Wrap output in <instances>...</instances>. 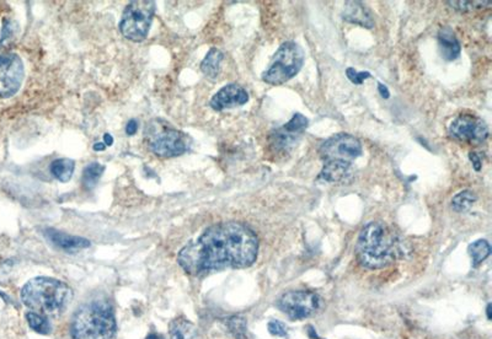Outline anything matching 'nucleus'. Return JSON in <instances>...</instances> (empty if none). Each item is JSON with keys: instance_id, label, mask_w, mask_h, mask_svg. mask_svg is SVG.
I'll use <instances>...</instances> for the list:
<instances>
[{"instance_id": "dca6fc26", "label": "nucleus", "mask_w": 492, "mask_h": 339, "mask_svg": "<svg viewBox=\"0 0 492 339\" xmlns=\"http://www.w3.org/2000/svg\"><path fill=\"white\" fill-rule=\"evenodd\" d=\"M344 19L346 21H348V23L358 24L361 26H365V28H370L374 26L373 19L370 16V13L365 9V5L357 3V1L347 3Z\"/></svg>"}, {"instance_id": "f257e3e1", "label": "nucleus", "mask_w": 492, "mask_h": 339, "mask_svg": "<svg viewBox=\"0 0 492 339\" xmlns=\"http://www.w3.org/2000/svg\"><path fill=\"white\" fill-rule=\"evenodd\" d=\"M259 239L242 222H219L196 240L189 241L177 256L186 273L199 277L227 268H246L255 262Z\"/></svg>"}, {"instance_id": "f8f14e48", "label": "nucleus", "mask_w": 492, "mask_h": 339, "mask_svg": "<svg viewBox=\"0 0 492 339\" xmlns=\"http://www.w3.org/2000/svg\"><path fill=\"white\" fill-rule=\"evenodd\" d=\"M308 123L307 117L300 113H295L288 123L271 134V144L274 149L279 151L291 149L307 129Z\"/></svg>"}, {"instance_id": "423d86ee", "label": "nucleus", "mask_w": 492, "mask_h": 339, "mask_svg": "<svg viewBox=\"0 0 492 339\" xmlns=\"http://www.w3.org/2000/svg\"><path fill=\"white\" fill-rule=\"evenodd\" d=\"M144 137L148 148L159 157H175L189 149V137L163 119L148 123Z\"/></svg>"}, {"instance_id": "f3484780", "label": "nucleus", "mask_w": 492, "mask_h": 339, "mask_svg": "<svg viewBox=\"0 0 492 339\" xmlns=\"http://www.w3.org/2000/svg\"><path fill=\"white\" fill-rule=\"evenodd\" d=\"M169 335L170 339H194L197 335V330L192 322L184 317H179L172 321L169 326Z\"/></svg>"}, {"instance_id": "6ab92c4d", "label": "nucleus", "mask_w": 492, "mask_h": 339, "mask_svg": "<svg viewBox=\"0 0 492 339\" xmlns=\"http://www.w3.org/2000/svg\"><path fill=\"white\" fill-rule=\"evenodd\" d=\"M76 169V162L71 159H57L51 164V172L53 176L61 181V182H68L73 176Z\"/></svg>"}, {"instance_id": "9b49d317", "label": "nucleus", "mask_w": 492, "mask_h": 339, "mask_svg": "<svg viewBox=\"0 0 492 339\" xmlns=\"http://www.w3.org/2000/svg\"><path fill=\"white\" fill-rule=\"evenodd\" d=\"M450 134L457 141L479 144L488 139V128L481 118L473 114H460L450 124Z\"/></svg>"}, {"instance_id": "2f4dec72", "label": "nucleus", "mask_w": 492, "mask_h": 339, "mask_svg": "<svg viewBox=\"0 0 492 339\" xmlns=\"http://www.w3.org/2000/svg\"><path fill=\"white\" fill-rule=\"evenodd\" d=\"M105 149H106V145H105V143H95V151H102L105 150Z\"/></svg>"}, {"instance_id": "b1692460", "label": "nucleus", "mask_w": 492, "mask_h": 339, "mask_svg": "<svg viewBox=\"0 0 492 339\" xmlns=\"http://www.w3.org/2000/svg\"><path fill=\"white\" fill-rule=\"evenodd\" d=\"M447 4H450L453 9L459 10V11H473V10L485 9L490 6V1H448Z\"/></svg>"}, {"instance_id": "39448f33", "label": "nucleus", "mask_w": 492, "mask_h": 339, "mask_svg": "<svg viewBox=\"0 0 492 339\" xmlns=\"http://www.w3.org/2000/svg\"><path fill=\"white\" fill-rule=\"evenodd\" d=\"M114 307L107 300H93L79 307L73 316V339H114L116 335Z\"/></svg>"}, {"instance_id": "a878e982", "label": "nucleus", "mask_w": 492, "mask_h": 339, "mask_svg": "<svg viewBox=\"0 0 492 339\" xmlns=\"http://www.w3.org/2000/svg\"><path fill=\"white\" fill-rule=\"evenodd\" d=\"M346 76L356 85H361L365 79L370 78V74H369L368 71H357L353 68H347Z\"/></svg>"}, {"instance_id": "f03ea898", "label": "nucleus", "mask_w": 492, "mask_h": 339, "mask_svg": "<svg viewBox=\"0 0 492 339\" xmlns=\"http://www.w3.org/2000/svg\"><path fill=\"white\" fill-rule=\"evenodd\" d=\"M356 254L365 268L380 269L394 263L402 254V249L393 231L382 222H372L361 231Z\"/></svg>"}, {"instance_id": "4468645a", "label": "nucleus", "mask_w": 492, "mask_h": 339, "mask_svg": "<svg viewBox=\"0 0 492 339\" xmlns=\"http://www.w3.org/2000/svg\"><path fill=\"white\" fill-rule=\"evenodd\" d=\"M43 234L53 246H56L57 249L64 251V252H71H71H78V251L84 250L90 246V241L79 237V236L69 235L63 231L46 229Z\"/></svg>"}, {"instance_id": "393cba45", "label": "nucleus", "mask_w": 492, "mask_h": 339, "mask_svg": "<svg viewBox=\"0 0 492 339\" xmlns=\"http://www.w3.org/2000/svg\"><path fill=\"white\" fill-rule=\"evenodd\" d=\"M229 330L232 331L233 333L238 338H244L246 333V321L242 317H232L229 322Z\"/></svg>"}, {"instance_id": "9d476101", "label": "nucleus", "mask_w": 492, "mask_h": 339, "mask_svg": "<svg viewBox=\"0 0 492 339\" xmlns=\"http://www.w3.org/2000/svg\"><path fill=\"white\" fill-rule=\"evenodd\" d=\"M24 81V64L18 54L0 56V97H10L19 91Z\"/></svg>"}, {"instance_id": "7ed1b4c3", "label": "nucleus", "mask_w": 492, "mask_h": 339, "mask_svg": "<svg viewBox=\"0 0 492 339\" xmlns=\"http://www.w3.org/2000/svg\"><path fill=\"white\" fill-rule=\"evenodd\" d=\"M73 292L66 282L47 277H37L21 289V300L38 315L57 316L69 307Z\"/></svg>"}, {"instance_id": "473e14b6", "label": "nucleus", "mask_w": 492, "mask_h": 339, "mask_svg": "<svg viewBox=\"0 0 492 339\" xmlns=\"http://www.w3.org/2000/svg\"><path fill=\"white\" fill-rule=\"evenodd\" d=\"M146 339H164L160 335H156V333H152V335H148Z\"/></svg>"}, {"instance_id": "c85d7f7f", "label": "nucleus", "mask_w": 492, "mask_h": 339, "mask_svg": "<svg viewBox=\"0 0 492 339\" xmlns=\"http://www.w3.org/2000/svg\"><path fill=\"white\" fill-rule=\"evenodd\" d=\"M138 131V122L136 119H131L129 122L127 123L126 126V132H127L128 136H133L136 134Z\"/></svg>"}, {"instance_id": "6e6552de", "label": "nucleus", "mask_w": 492, "mask_h": 339, "mask_svg": "<svg viewBox=\"0 0 492 339\" xmlns=\"http://www.w3.org/2000/svg\"><path fill=\"white\" fill-rule=\"evenodd\" d=\"M156 14V3L151 0L132 1L123 11L119 30L124 37L133 42H142L147 38L153 18Z\"/></svg>"}, {"instance_id": "ddd939ff", "label": "nucleus", "mask_w": 492, "mask_h": 339, "mask_svg": "<svg viewBox=\"0 0 492 339\" xmlns=\"http://www.w3.org/2000/svg\"><path fill=\"white\" fill-rule=\"evenodd\" d=\"M247 101H249V94L242 86L238 84H229L214 95L211 100V107L216 111H223V109L242 106Z\"/></svg>"}, {"instance_id": "5701e85b", "label": "nucleus", "mask_w": 492, "mask_h": 339, "mask_svg": "<svg viewBox=\"0 0 492 339\" xmlns=\"http://www.w3.org/2000/svg\"><path fill=\"white\" fill-rule=\"evenodd\" d=\"M26 321H28L30 327L35 332L41 333V335H49L51 333V330H52L51 323H49V321L45 316L38 315L36 312L30 311V312L26 314Z\"/></svg>"}, {"instance_id": "4be33fe9", "label": "nucleus", "mask_w": 492, "mask_h": 339, "mask_svg": "<svg viewBox=\"0 0 492 339\" xmlns=\"http://www.w3.org/2000/svg\"><path fill=\"white\" fill-rule=\"evenodd\" d=\"M105 171V166L99 162H91L86 166L83 172V186L84 189H94L95 184H98L100 177L102 176Z\"/></svg>"}, {"instance_id": "1a4fd4ad", "label": "nucleus", "mask_w": 492, "mask_h": 339, "mask_svg": "<svg viewBox=\"0 0 492 339\" xmlns=\"http://www.w3.org/2000/svg\"><path fill=\"white\" fill-rule=\"evenodd\" d=\"M277 307L291 320H304L319 309L320 297L308 290H291L279 297Z\"/></svg>"}, {"instance_id": "a211bd4d", "label": "nucleus", "mask_w": 492, "mask_h": 339, "mask_svg": "<svg viewBox=\"0 0 492 339\" xmlns=\"http://www.w3.org/2000/svg\"><path fill=\"white\" fill-rule=\"evenodd\" d=\"M222 61L223 53L217 48H212V49H209L207 56H204L202 64H201V71H204V76L207 78L214 79L219 74Z\"/></svg>"}, {"instance_id": "7c9ffc66", "label": "nucleus", "mask_w": 492, "mask_h": 339, "mask_svg": "<svg viewBox=\"0 0 492 339\" xmlns=\"http://www.w3.org/2000/svg\"><path fill=\"white\" fill-rule=\"evenodd\" d=\"M104 141H105V145H112V143H114V138L111 137L110 134H105L104 136Z\"/></svg>"}, {"instance_id": "412c9836", "label": "nucleus", "mask_w": 492, "mask_h": 339, "mask_svg": "<svg viewBox=\"0 0 492 339\" xmlns=\"http://www.w3.org/2000/svg\"><path fill=\"white\" fill-rule=\"evenodd\" d=\"M476 199H478V197H476V194H474L473 191L465 189V191H462L460 194L453 197V199H452V208L455 209V212H468L469 209L475 204Z\"/></svg>"}, {"instance_id": "2eb2a0df", "label": "nucleus", "mask_w": 492, "mask_h": 339, "mask_svg": "<svg viewBox=\"0 0 492 339\" xmlns=\"http://www.w3.org/2000/svg\"><path fill=\"white\" fill-rule=\"evenodd\" d=\"M438 44L440 54L445 61H455L459 56L460 43L452 28H445L440 30L438 32Z\"/></svg>"}, {"instance_id": "cd10ccee", "label": "nucleus", "mask_w": 492, "mask_h": 339, "mask_svg": "<svg viewBox=\"0 0 492 339\" xmlns=\"http://www.w3.org/2000/svg\"><path fill=\"white\" fill-rule=\"evenodd\" d=\"M469 157H470V160L473 162L474 169L476 170V171H480V170H481V159L479 157L478 154L472 151V153L469 154Z\"/></svg>"}, {"instance_id": "20e7f679", "label": "nucleus", "mask_w": 492, "mask_h": 339, "mask_svg": "<svg viewBox=\"0 0 492 339\" xmlns=\"http://www.w3.org/2000/svg\"><path fill=\"white\" fill-rule=\"evenodd\" d=\"M319 154L324 161L320 179L340 182L348 174L352 162L362 154V144L351 134L339 133L322 143Z\"/></svg>"}, {"instance_id": "bb28decb", "label": "nucleus", "mask_w": 492, "mask_h": 339, "mask_svg": "<svg viewBox=\"0 0 492 339\" xmlns=\"http://www.w3.org/2000/svg\"><path fill=\"white\" fill-rule=\"evenodd\" d=\"M267 327H269V332L272 335H276V337H287L288 335L287 327L282 322H279V321H270Z\"/></svg>"}, {"instance_id": "0eeeda50", "label": "nucleus", "mask_w": 492, "mask_h": 339, "mask_svg": "<svg viewBox=\"0 0 492 339\" xmlns=\"http://www.w3.org/2000/svg\"><path fill=\"white\" fill-rule=\"evenodd\" d=\"M303 63L304 51L298 43H282L270 68L264 73L262 81L270 85L284 84L298 74Z\"/></svg>"}, {"instance_id": "c756f323", "label": "nucleus", "mask_w": 492, "mask_h": 339, "mask_svg": "<svg viewBox=\"0 0 492 339\" xmlns=\"http://www.w3.org/2000/svg\"><path fill=\"white\" fill-rule=\"evenodd\" d=\"M378 90H379V93H380V95H382V96H383L384 99H389V96H390V95H389L388 88H387V86H385V85L379 84L378 85Z\"/></svg>"}, {"instance_id": "aec40b11", "label": "nucleus", "mask_w": 492, "mask_h": 339, "mask_svg": "<svg viewBox=\"0 0 492 339\" xmlns=\"http://www.w3.org/2000/svg\"><path fill=\"white\" fill-rule=\"evenodd\" d=\"M469 254L473 259L474 267H476L480 263H483L485 259L488 258L491 254V246L486 240H478L469 246Z\"/></svg>"}, {"instance_id": "72a5a7b5", "label": "nucleus", "mask_w": 492, "mask_h": 339, "mask_svg": "<svg viewBox=\"0 0 492 339\" xmlns=\"http://www.w3.org/2000/svg\"><path fill=\"white\" fill-rule=\"evenodd\" d=\"M486 315H488V320H491V304H488L486 307Z\"/></svg>"}]
</instances>
